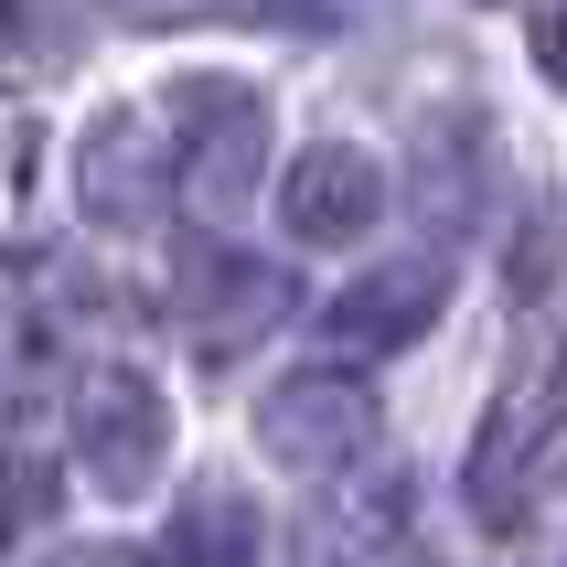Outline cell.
<instances>
[{
	"instance_id": "obj_1",
	"label": "cell",
	"mask_w": 567,
	"mask_h": 567,
	"mask_svg": "<svg viewBox=\"0 0 567 567\" xmlns=\"http://www.w3.org/2000/svg\"><path fill=\"white\" fill-rule=\"evenodd\" d=\"M364 204H375V172H364V161H332L321 151L311 172H300V236H353V215H364Z\"/></svg>"
}]
</instances>
